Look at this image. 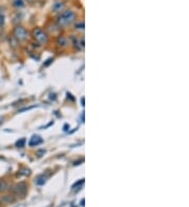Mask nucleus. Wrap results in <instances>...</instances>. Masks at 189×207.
<instances>
[{
  "instance_id": "1",
  "label": "nucleus",
  "mask_w": 189,
  "mask_h": 207,
  "mask_svg": "<svg viewBox=\"0 0 189 207\" xmlns=\"http://www.w3.org/2000/svg\"><path fill=\"white\" fill-rule=\"evenodd\" d=\"M15 34H16L17 38L20 40H23L25 38V30L22 27H17L16 30H15Z\"/></svg>"
},
{
  "instance_id": "3",
  "label": "nucleus",
  "mask_w": 189,
  "mask_h": 207,
  "mask_svg": "<svg viewBox=\"0 0 189 207\" xmlns=\"http://www.w3.org/2000/svg\"><path fill=\"white\" fill-rule=\"evenodd\" d=\"M24 141H25V140H24V139L20 140V142H19V141H18V142H17V146H19V144H23V143H24Z\"/></svg>"
},
{
  "instance_id": "2",
  "label": "nucleus",
  "mask_w": 189,
  "mask_h": 207,
  "mask_svg": "<svg viewBox=\"0 0 189 207\" xmlns=\"http://www.w3.org/2000/svg\"><path fill=\"white\" fill-rule=\"evenodd\" d=\"M42 142V139L40 138L39 136H33L32 137V139H31V141H29V146H35V144H39V143Z\"/></svg>"
}]
</instances>
